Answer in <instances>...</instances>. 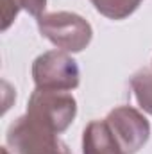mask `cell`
<instances>
[{
  "mask_svg": "<svg viewBox=\"0 0 152 154\" xmlns=\"http://www.w3.org/2000/svg\"><path fill=\"white\" fill-rule=\"evenodd\" d=\"M5 142L14 154H72L56 131L27 113L9 125Z\"/></svg>",
  "mask_w": 152,
  "mask_h": 154,
  "instance_id": "obj_1",
  "label": "cell"
},
{
  "mask_svg": "<svg viewBox=\"0 0 152 154\" xmlns=\"http://www.w3.org/2000/svg\"><path fill=\"white\" fill-rule=\"evenodd\" d=\"M38 29L43 38L65 52H82L93 38L91 25L75 13L57 11L38 18Z\"/></svg>",
  "mask_w": 152,
  "mask_h": 154,
  "instance_id": "obj_2",
  "label": "cell"
},
{
  "mask_svg": "<svg viewBox=\"0 0 152 154\" xmlns=\"http://www.w3.org/2000/svg\"><path fill=\"white\" fill-rule=\"evenodd\" d=\"M27 115L57 134L65 133L77 115V100L68 91L39 90L36 88L27 102Z\"/></svg>",
  "mask_w": 152,
  "mask_h": 154,
  "instance_id": "obj_3",
  "label": "cell"
},
{
  "mask_svg": "<svg viewBox=\"0 0 152 154\" xmlns=\"http://www.w3.org/2000/svg\"><path fill=\"white\" fill-rule=\"evenodd\" d=\"M32 79L39 90L72 91L81 82V70L65 50H48L34 59Z\"/></svg>",
  "mask_w": 152,
  "mask_h": 154,
  "instance_id": "obj_4",
  "label": "cell"
},
{
  "mask_svg": "<svg viewBox=\"0 0 152 154\" xmlns=\"http://www.w3.org/2000/svg\"><path fill=\"white\" fill-rule=\"evenodd\" d=\"M118 145L127 154H136L150 138V124L132 106H118L104 118Z\"/></svg>",
  "mask_w": 152,
  "mask_h": 154,
  "instance_id": "obj_5",
  "label": "cell"
},
{
  "mask_svg": "<svg viewBox=\"0 0 152 154\" xmlns=\"http://www.w3.org/2000/svg\"><path fill=\"white\" fill-rule=\"evenodd\" d=\"M82 154H127L116 142L106 120H93L82 133Z\"/></svg>",
  "mask_w": 152,
  "mask_h": 154,
  "instance_id": "obj_6",
  "label": "cell"
},
{
  "mask_svg": "<svg viewBox=\"0 0 152 154\" xmlns=\"http://www.w3.org/2000/svg\"><path fill=\"white\" fill-rule=\"evenodd\" d=\"M91 5L109 20H125L131 16L143 0H90Z\"/></svg>",
  "mask_w": 152,
  "mask_h": 154,
  "instance_id": "obj_7",
  "label": "cell"
},
{
  "mask_svg": "<svg viewBox=\"0 0 152 154\" xmlns=\"http://www.w3.org/2000/svg\"><path fill=\"white\" fill-rule=\"evenodd\" d=\"M131 88L140 108L152 115V65L149 68L138 70L131 77Z\"/></svg>",
  "mask_w": 152,
  "mask_h": 154,
  "instance_id": "obj_8",
  "label": "cell"
},
{
  "mask_svg": "<svg viewBox=\"0 0 152 154\" xmlns=\"http://www.w3.org/2000/svg\"><path fill=\"white\" fill-rule=\"evenodd\" d=\"M22 5L20 0H4V9H2V31H7L9 25L14 22V18L18 16Z\"/></svg>",
  "mask_w": 152,
  "mask_h": 154,
  "instance_id": "obj_9",
  "label": "cell"
},
{
  "mask_svg": "<svg viewBox=\"0 0 152 154\" xmlns=\"http://www.w3.org/2000/svg\"><path fill=\"white\" fill-rule=\"evenodd\" d=\"M20 5L23 11H27L31 16L34 18H39L43 16L45 13V7H47V0H20Z\"/></svg>",
  "mask_w": 152,
  "mask_h": 154,
  "instance_id": "obj_10",
  "label": "cell"
},
{
  "mask_svg": "<svg viewBox=\"0 0 152 154\" xmlns=\"http://www.w3.org/2000/svg\"><path fill=\"white\" fill-rule=\"evenodd\" d=\"M2 154H9V149H7V147H4V149H2Z\"/></svg>",
  "mask_w": 152,
  "mask_h": 154,
  "instance_id": "obj_11",
  "label": "cell"
}]
</instances>
